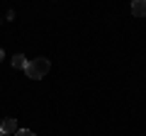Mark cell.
I'll return each mask as SVG.
<instances>
[{
    "mask_svg": "<svg viewBox=\"0 0 146 136\" xmlns=\"http://www.w3.org/2000/svg\"><path fill=\"white\" fill-rule=\"evenodd\" d=\"M49 68H51V63H49V58H32V61H27V68H25V73L27 78H34V80H42L44 75L49 73Z\"/></svg>",
    "mask_w": 146,
    "mask_h": 136,
    "instance_id": "cell-1",
    "label": "cell"
},
{
    "mask_svg": "<svg viewBox=\"0 0 146 136\" xmlns=\"http://www.w3.org/2000/svg\"><path fill=\"white\" fill-rule=\"evenodd\" d=\"M0 134H17V121L12 119V117L3 119V124H0Z\"/></svg>",
    "mask_w": 146,
    "mask_h": 136,
    "instance_id": "cell-2",
    "label": "cell"
},
{
    "mask_svg": "<svg viewBox=\"0 0 146 136\" xmlns=\"http://www.w3.org/2000/svg\"><path fill=\"white\" fill-rule=\"evenodd\" d=\"M131 15L146 17V0H131Z\"/></svg>",
    "mask_w": 146,
    "mask_h": 136,
    "instance_id": "cell-3",
    "label": "cell"
},
{
    "mask_svg": "<svg viewBox=\"0 0 146 136\" xmlns=\"http://www.w3.org/2000/svg\"><path fill=\"white\" fill-rule=\"evenodd\" d=\"M27 61H29V58H27L25 53H15V56H12V68H22V71H25Z\"/></svg>",
    "mask_w": 146,
    "mask_h": 136,
    "instance_id": "cell-4",
    "label": "cell"
},
{
    "mask_svg": "<svg viewBox=\"0 0 146 136\" xmlns=\"http://www.w3.org/2000/svg\"><path fill=\"white\" fill-rule=\"evenodd\" d=\"M15 136H34V131H29V129H17Z\"/></svg>",
    "mask_w": 146,
    "mask_h": 136,
    "instance_id": "cell-5",
    "label": "cell"
},
{
    "mask_svg": "<svg viewBox=\"0 0 146 136\" xmlns=\"http://www.w3.org/2000/svg\"><path fill=\"white\" fill-rule=\"evenodd\" d=\"M3 56H5V51H3V49H0V61H3Z\"/></svg>",
    "mask_w": 146,
    "mask_h": 136,
    "instance_id": "cell-6",
    "label": "cell"
},
{
    "mask_svg": "<svg viewBox=\"0 0 146 136\" xmlns=\"http://www.w3.org/2000/svg\"><path fill=\"white\" fill-rule=\"evenodd\" d=\"M0 136H5V134H0Z\"/></svg>",
    "mask_w": 146,
    "mask_h": 136,
    "instance_id": "cell-7",
    "label": "cell"
}]
</instances>
